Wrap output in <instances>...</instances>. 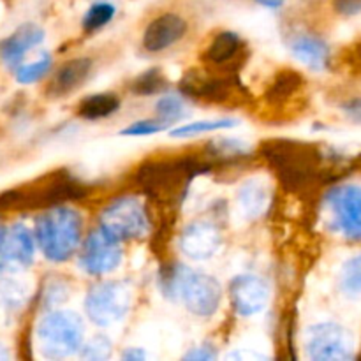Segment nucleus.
I'll return each mask as SVG.
<instances>
[{
    "mask_svg": "<svg viewBox=\"0 0 361 361\" xmlns=\"http://www.w3.org/2000/svg\"><path fill=\"white\" fill-rule=\"evenodd\" d=\"M261 154L288 190L307 189L323 173V155L312 145L291 140H271L263 143Z\"/></svg>",
    "mask_w": 361,
    "mask_h": 361,
    "instance_id": "f257e3e1",
    "label": "nucleus"
},
{
    "mask_svg": "<svg viewBox=\"0 0 361 361\" xmlns=\"http://www.w3.org/2000/svg\"><path fill=\"white\" fill-rule=\"evenodd\" d=\"M83 219L74 208L51 207L35 222L37 245L44 257L51 263L71 259L81 242Z\"/></svg>",
    "mask_w": 361,
    "mask_h": 361,
    "instance_id": "f03ea898",
    "label": "nucleus"
},
{
    "mask_svg": "<svg viewBox=\"0 0 361 361\" xmlns=\"http://www.w3.org/2000/svg\"><path fill=\"white\" fill-rule=\"evenodd\" d=\"M208 171L207 166L194 159L155 161L141 166L140 180L145 192L161 203H180L189 189L190 180Z\"/></svg>",
    "mask_w": 361,
    "mask_h": 361,
    "instance_id": "7ed1b4c3",
    "label": "nucleus"
},
{
    "mask_svg": "<svg viewBox=\"0 0 361 361\" xmlns=\"http://www.w3.org/2000/svg\"><path fill=\"white\" fill-rule=\"evenodd\" d=\"M166 295L178 296L185 309L194 316L210 317L221 305L222 289L214 277L185 267H176L164 277Z\"/></svg>",
    "mask_w": 361,
    "mask_h": 361,
    "instance_id": "20e7f679",
    "label": "nucleus"
},
{
    "mask_svg": "<svg viewBox=\"0 0 361 361\" xmlns=\"http://www.w3.org/2000/svg\"><path fill=\"white\" fill-rule=\"evenodd\" d=\"M180 90L197 101L212 104H231L245 99V88L240 83L236 71L204 66L203 69H190L180 80Z\"/></svg>",
    "mask_w": 361,
    "mask_h": 361,
    "instance_id": "39448f33",
    "label": "nucleus"
},
{
    "mask_svg": "<svg viewBox=\"0 0 361 361\" xmlns=\"http://www.w3.org/2000/svg\"><path fill=\"white\" fill-rule=\"evenodd\" d=\"M83 321L73 310L46 314L37 326L39 351L48 360L71 358L83 345Z\"/></svg>",
    "mask_w": 361,
    "mask_h": 361,
    "instance_id": "423d86ee",
    "label": "nucleus"
},
{
    "mask_svg": "<svg viewBox=\"0 0 361 361\" xmlns=\"http://www.w3.org/2000/svg\"><path fill=\"white\" fill-rule=\"evenodd\" d=\"M101 228L116 240L143 238L150 231L147 208L137 197L123 196L109 203L101 214Z\"/></svg>",
    "mask_w": 361,
    "mask_h": 361,
    "instance_id": "0eeeda50",
    "label": "nucleus"
},
{
    "mask_svg": "<svg viewBox=\"0 0 361 361\" xmlns=\"http://www.w3.org/2000/svg\"><path fill=\"white\" fill-rule=\"evenodd\" d=\"M133 303L130 289L123 282L109 281L94 286L85 300V312L97 326L106 328L120 323Z\"/></svg>",
    "mask_w": 361,
    "mask_h": 361,
    "instance_id": "6e6552de",
    "label": "nucleus"
},
{
    "mask_svg": "<svg viewBox=\"0 0 361 361\" xmlns=\"http://www.w3.org/2000/svg\"><path fill=\"white\" fill-rule=\"evenodd\" d=\"M122 261V247L120 240L109 235L102 228L94 229L85 240L80 252V267L87 274L106 275L115 271Z\"/></svg>",
    "mask_w": 361,
    "mask_h": 361,
    "instance_id": "1a4fd4ad",
    "label": "nucleus"
},
{
    "mask_svg": "<svg viewBox=\"0 0 361 361\" xmlns=\"http://www.w3.org/2000/svg\"><path fill=\"white\" fill-rule=\"evenodd\" d=\"M326 204L334 215L335 228L351 240H361V187L341 185L330 190Z\"/></svg>",
    "mask_w": 361,
    "mask_h": 361,
    "instance_id": "9d476101",
    "label": "nucleus"
},
{
    "mask_svg": "<svg viewBox=\"0 0 361 361\" xmlns=\"http://www.w3.org/2000/svg\"><path fill=\"white\" fill-rule=\"evenodd\" d=\"M34 235L23 224L11 228L0 226V271H16L28 268L34 261Z\"/></svg>",
    "mask_w": 361,
    "mask_h": 361,
    "instance_id": "9b49d317",
    "label": "nucleus"
},
{
    "mask_svg": "<svg viewBox=\"0 0 361 361\" xmlns=\"http://www.w3.org/2000/svg\"><path fill=\"white\" fill-rule=\"evenodd\" d=\"M307 351L316 361L348 360L351 358V338L338 324H316L309 330Z\"/></svg>",
    "mask_w": 361,
    "mask_h": 361,
    "instance_id": "f8f14e48",
    "label": "nucleus"
},
{
    "mask_svg": "<svg viewBox=\"0 0 361 361\" xmlns=\"http://www.w3.org/2000/svg\"><path fill=\"white\" fill-rule=\"evenodd\" d=\"M229 298L236 314L243 317L256 316L267 307L270 291L263 279L256 275H238L229 284Z\"/></svg>",
    "mask_w": 361,
    "mask_h": 361,
    "instance_id": "ddd939ff",
    "label": "nucleus"
},
{
    "mask_svg": "<svg viewBox=\"0 0 361 361\" xmlns=\"http://www.w3.org/2000/svg\"><path fill=\"white\" fill-rule=\"evenodd\" d=\"M222 242L221 231L208 221H196L187 226L180 236V250L189 259H210L219 250Z\"/></svg>",
    "mask_w": 361,
    "mask_h": 361,
    "instance_id": "4468645a",
    "label": "nucleus"
},
{
    "mask_svg": "<svg viewBox=\"0 0 361 361\" xmlns=\"http://www.w3.org/2000/svg\"><path fill=\"white\" fill-rule=\"evenodd\" d=\"M187 34V21L182 16L166 13L148 23L143 34V48L147 51L157 53L171 48Z\"/></svg>",
    "mask_w": 361,
    "mask_h": 361,
    "instance_id": "2eb2a0df",
    "label": "nucleus"
},
{
    "mask_svg": "<svg viewBox=\"0 0 361 361\" xmlns=\"http://www.w3.org/2000/svg\"><path fill=\"white\" fill-rule=\"evenodd\" d=\"M245 53V44H243L242 37L235 32H219L212 42L208 44V48L204 49V66L210 67H219V69H229L236 71L238 66L236 62H240V56Z\"/></svg>",
    "mask_w": 361,
    "mask_h": 361,
    "instance_id": "dca6fc26",
    "label": "nucleus"
},
{
    "mask_svg": "<svg viewBox=\"0 0 361 361\" xmlns=\"http://www.w3.org/2000/svg\"><path fill=\"white\" fill-rule=\"evenodd\" d=\"M44 39V30L35 23H23L0 44V56L9 67H18L28 49Z\"/></svg>",
    "mask_w": 361,
    "mask_h": 361,
    "instance_id": "f3484780",
    "label": "nucleus"
},
{
    "mask_svg": "<svg viewBox=\"0 0 361 361\" xmlns=\"http://www.w3.org/2000/svg\"><path fill=\"white\" fill-rule=\"evenodd\" d=\"M92 73V60L87 56H78L63 63L48 85L49 97H63L80 88Z\"/></svg>",
    "mask_w": 361,
    "mask_h": 361,
    "instance_id": "a211bd4d",
    "label": "nucleus"
},
{
    "mask_svg": "<svg viewBox=\"0 0 361 361\" xmlns=\"http://www.w3.org/2000/svg\"><path fill=\"white\" fill-rule=\"evenodd\" d=\"M291 53L309 69L323 71L330 63V48L321 37L312 34H300L291 41Z\"/></svg>",
    "mask_w": 361,
    "mask_h": 361,
    "instance_id": "6ab92c4d",
    "label": "nucleus"
},
{
    "mask_svg": "<svg viewBox=\"0 0 361 361\" xmlns=\"http://www.w3.org/2000/svg\"><path fill=\"white\" fill-rule=\"evenodd\" d=\"M270 189L261 180H249L238 190V204L247 219L261 217L270 207Z\"/></svg>",
    "mask_w": 361,
    "mask_h": 361,
    "instance_id": "aec40b11",
    "label": "nucleus"
},
{
    "mask_svg": "<svg viewBox=\"0 0 361 361\" xmlns=\"http://www.w3.org/2000/svg\"><path fill=\"white\" fill-rule=\"evenodd\" d=\"M120 97L113 92H101L85 97L78 106V115L85 120H101L118 111Z\"/></svg>",
    "mask_w": 361,
    "mask_h": 361,
    "instance_id": "412c9836",
    "label": "nucleus"
},
{
    "mask_svg": "<svg viewBox=\"0 0 361 361\" xmlns=\"http://www.w3.org/2000/svg\"><path fill=\"white\" fill-rule=\"evenodd\" d=\"M166 85H168V80H166L164 73L159 67H154V69L145 71L140 76L134 78L129 88L134 95L148 97V95H155L164 90Z\"/></svg>",
    "mask_w": 361,
    "mask_h": 361,
    "instance_id": "4be33fe9",
    "label": "nucleus"
},
{
    "mask_svg": "<svg viewBox=\"0 0 361 361\" xmlns=\"http://www.w3.org/2000/svg\"><path fill=\"white\" fill-rule=\"evenodd\" d=\"M238 126V120L235 118H214V120H200V122L185 123L169 133L171 137H190L197 136L203 133H214V130L231 129V127Z\"/></svg>",
    "mask_w": 361,
    "mask_h": 361,
    "instance_id": "5701e85b",
    "label": "nucleus"
},
{
    "mask_svg": "<svg viewBox=\"0 0 361 361\" xmlns=\"http://www.w3.org/2000/svg\"><path fill=\"white\" fill-rule=\"evenodd\" d=\"M302 85V76L295 71H282L279 76L275 78L274 83L270 85L267 92V97L270 102H281L286 101L289 95L295 94Z\"/></svg>",
    "mask_w": 361,
    "mask_h": 361,
    "instance_id": "b1692460",
    "label": "nucleus"
},
{
    "mask_svg": "<svg viewBox=\"0 0 361 361\" xmlns=\"http://www.w3.org/2000/svg\"><path fill=\"white\" fill-rule=\"evenodd\" d=\"M155 115H157L159 122L173 123L182 120L187 115L185 104H183L182 97L176 94H166L155 104Z\"/></svg>",
    "mask_w": 361,
    "mask_h": 361,
    "instance_id": "393cba45",
    "label": "nucleus"
},
{
    "mask_svg": "<svg viewBox=\"0 0 361 361\" xmlns=\"http://www.w3.org/2000/svg\"><path fill=\"white\" fill-rule=\"evenodd\" d=\"M51 69V56L48 53H42L37 60L30 63H23V66L16 67V81L21 85H30L35 81L42 80L46 74Z\"/></svg>",
    "mask_w": 361,
    "mask_h": 361,
    "instance_id": "a878e982",
    "label": "nucleus"
},
{
    "mask_svg": "<svg viewBox=\"0 0 361 361\" xmlns=\"http://www.w3.org/2000/svg\"><path fill=\"white\" fill-rule=\"evenodd\" d=\"M115 13L116 9L111 2H95L85 13L81 23H83V28L87 32H95L99 28L106 27L115 18Z\"/></svg>",
    "mask_w": 361,
    "mask_h": 361,
    "instance_id": "bb28decb",
    "label": "nucleus"
},
{
    "mask_svg": "<svg viewBox=\"0 0 361 361\" xmlns=\"http://www.w3.org/2000/svg\"><path fill=\"white\" fill-rule=\"evenodd\" d=\"M342 289L351 298H361V256L348 261L342 270Z\"/></svg>",
    "mask_w": 361,
    "mask_h": 361,
    "instance_id": "cd10ccee",
    "label": "nucleus"
},
{
    "mask_svg": "<svg viewBox=\"0 0 361 361\" xmlns=\"http://www.w3.org/2000/svg\"><path fill=\"white\" fill-rule=\"evenodd\" d=\"M210 154L217 159H235V157H242V155L249 154V147L243 145L242 141H236V140H215L212 141L210 147Z\"/></svg>",
    "mask_w": 361,
    "mask_h": 361,
    "instance_id": "c85d7f7f",
    "label": "nucleus"
},
{
    "mask_svg": "<svg viewBox=\"0 0 361 361\" xmlns=\"http://www.w3.org/2000/svg\"><path fill=\"white\" fill-rule=\"evenodd\" d=\"M83 349H80V356L83 360H92V361H101L108 360L111 356V341L106 338L104 335H97V337L90 338L85 345H81Z\"/></svg>",
    "mask_w": 361,
    "mask_h": 361,
    "instance_id": "c756f323",
    "label": "nucleus"
},
{
    "mask_svg": "<svg viewBox=\"0 0 361 361\" xmlns=\"http://www.w3.org/2000/svg\"><path fill=\"white\" fill-rule=\"evenodd\" d=\"M166 126L162 122L155 120H137V122L130 123L129 127L120 130V136H148V134H155L164 130Z\"/></svg>",
    "mask_w": 361,
    "mask_h": 361,
    "instance_id": "7c9ffc66",
    "label": "nucleus"
},
{
    "mask_svg": "<svg viewBox=\"0 0 361 361\" xmlns=\"http://www.w3.org/2000/svg\"><path fill=\"white\" fill-rule=\"evenodd\" d=\"M217 358V353L214 351V348L210 345H200V348H192L183 360H189V361H214Z\"/></svg>",
    "mask_w": 361,
    "mask_h": 361,
    "instance_id": "2f4dec72",
    "label": "nucleus"
},
{
    "mask_svg": "<svg viewBox=\"0 0 361 361\" xmlns=\"http://www.w3.org/2000/svg\"><path fill=\"white\" fill-rule=\"evenodd\" d=\"M334 7L342 16H356L361 13V0H334Z\"/></svg>",
    "mask_w": 361,
    "mask_h": 361,
    "instance_id": "473e14b6",
    "label": "nucleus"
},
{
    "mask_svg": "<svg viewBox=\"0 0 361 361\" xmlns=\"http://www.w3.org/2000/svg\"><path fill=\"white\" fill-rule=\"evenodd\" d=\"M344 109L353 120H356V122H361V99H356V101L348 102V104L344 106Z\"/></svg>",
    "mask_w": 361,
    "mask_h": 361,
    "instance_id": "72a5a7b5",
    "label": "nucleus"
},
{
    "mask_svg": "<svg viewBox=\"0 0 361 361\" xmlns=\"http://www.w3.org/2000/svg\"><path fill=\"white\" fill-rule=\"evenodd\" d=\"M122 358L127 360V361H137V360H145V358H147V355H145L143 351H140V349L130 348V349H127L126 353H123Z\"/></svg>",
    "mask_w": 361,
    "mask_h": 361,
    "instance_id": "f704fd0d",
    "label": "nucleus"
},
{
    "mask_svg": "<svg viewBox=\"0 0 361 361\" xmlns=\"http://www.w3.org/2000/svg\"><path fill=\"white\" fill-rule=\"evenodd\" d=\"M259 6H264V7H270V9H277V7H281L282 4H284V0H256Z\"/></svg>",
    "mask_w": 361,
    "mask_h": 361,
    "instance_id": "c9c22d12",
    "label": "nucleus"
},
{
    "mask_svg": "<svg viewBox=\"0 0 361 361\" xmlns=\"http://www.w3.org/2000/svg\"><path fill=\"white\" fill-rule=\"evenodd\" d=\"M6 358H9V355H7V351L4 349V345L0 344V360H6Z\"/></svg>",
    "mask_w": 361,
    "mask_h": 361,
    "instance_id": "e433bc0d",
    "label": "nucleus"
}]
</instances>
